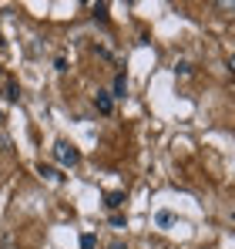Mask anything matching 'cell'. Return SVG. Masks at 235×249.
Wrapping results in <instances>:
<instances>
[{
    "mask_svg": "<svg viewBox=\"0 0 235 249\" xmlns=\"http://www.w3.org/2000/svg\"><path fill=\"white\" fill-rule=\"evenodd\" d=\"M98 246V236H94V232H84V236H81V249H94Z\"/></svg>",
    "mask_w": 235,
    "mask_h": 249,
    "instance_id": "cell-8",
    "label": "cell"
},
{
    "mask_svg": "<svg viewBox=\"0 0 235 249\" xmlns=\"http://www.w3.org/2000/svg\"><path fill=\"white\" fill-rule=\"evenodd\" d=\"M3 122H7V111H3V108H0V124H3Z\"/></svg>",
    "mask_w": 235,
    "mask_h": 249,
    "instance_id": "cell-15",
    "label": "cell"
},
{
    "mask_svg": "<svg viewBox=\"0 0 235 249\" xmlns=\"http://www.w3.org/2000/svg\"><path fill=\"white\" fill-rule=\"evenodd\" d=\"M37 172H40V178H47V182H54V185H61V182H64L61 168H54V165H44V162H40Z\"/></svg>",
    "mask_w": 235,
    "mask_h": 249,
    "instance_id": "cell-3",
    "label": "cell"
},
{
    "mask_svg": "<svg viewBox=\"0 0 235 249\" xmlns=\"http://www.w3.org/2000/svg\"><path fill=\"white\" fill-rule=\"evenodd\" d=\"M111 226H115V229H124V226H128V219H124L121 212H115V215H111Z\"/></svg>",
    "mask_w": 235,
    "mask_h": 249,
    "instance_id": "cell-10",
    "label": "cell"
},
{
    "mask_svg": "<svg viewBox=\"0 0 235 249\" xmlns=\"http://www.w3.org/2000/svg\"><path fill=\"white\" fill-rule=\"evenodd\" d=\"M104 206H108V209H121V206H124V192H118V189H115V192H108V196H104Z\"/></svg>",
    "mask_w": 235,
    "mask_h": 249,
    "instance_id": "cell-6",
    "label": "cell"
},
{
    "mask_svg": "<svg viewBox=\"0 0 235 249\" xmlns=\"http://www.w3.org/2000/svg\"><path fill=\"white\" fill-rule=\"evenodd\" d=\"M94 20H101V24L108 20V3H98V7H94Z\"/></svg>",
    "mask_w": 235,
    "mask_h": 249,
    "instance_id": "cell-9",
    "label": "cell"
},
{
    "mask_svg": "<svg viewBox=\"0 0 235 249\" xmlns=\"http://www.w3.org/2000/svg\"><path fill=\"white\" fill-rule=\"evenodd\" d=\"M229 71H232V74H235V54H232V57H229Z\"/></svg>",
    "mask_w": 235,
    "mask_h": 249,
    "instance_id": "cell-14",
    "label": "cell"
},
{
    "mask_svg": "<svg viewBox=\"0 0 235 249\" xmlns=\"http://www.w3.org/2000/svg\"><path fill=\"white\" fill-rule=\"evenodd\" d=\"M94 108H98L101 115H111V111H115V98H111V91H98V94H94Z\"/></svg>",
    "mask_w": 235,
    "mask_h": 249,
    "instance_id": "cell-2",
    "label": "cell"
},
{
    "mask_svg": "<svg viewBox=\"0 0 235 249\" xmlns=\"http://www.w3.org/2000/svg\"><path fill=\"white\" fill-rule=\"evenodd\" d=\"M3 98H7V101H17V98H20V88H17L14 81H7L3 84Z\"/></svg>",
    "mask_w": 235,
    "mask_h": 249,
    "instance_id": "cell-7",
    "label": "cell"
},
{
    "mask_svg": "<svg viewBox=\"0 0 235 249\" xmlns=\"http://www.w3.org/2000/svg\"><path fill=\"white\" fill-rule=\"evenodd\" d=\"M175 71H178V78H188V74H192V64H188V61H182Z\"/></svg>",
    "mask_w": 235,
    "mask_h": 249,
    "instance_id": "cell-11",
    "label": "cell"
},
{
    "mask_svg": "<svg viewBox=\"0 0 235 249\" xmlns=\"http://www.w3.org/2000/svg\"><path fill=\"white\" fill-rule=\"evenodd\" d=\"M124 94H128V78H124V74H118L115 84H111V98H124Z\"/></svg>",
    "mask_w": 235,
    "mask_h": 249,
    "instance_id": "cell-4",
    "label": "cell"
},
{
    "mask_svg": "<svg viewBox=\"0 0 235 249\" xmlns=\"http://www.w3.org/2000/svg\"><path fill=\"white\" fill-rule=\"evenodd\" d=\"M54 162L61 168H74L81 162V152L71 145V142H54Z\"/></svg>",
    "mask_w": 235,
    "mask_h": 249,
    "instance_id": "cell-1",
    "label": "cell"
},
{
    "mask_svg": "<svg viewBox=\"0 0 235 249\" xmlns=\"http://www.w3.org/2000/svg\"><path fill=\"white\" fill-rule=\"evenodd\" d=\"M155 226L158 229H171V226H175V215H171L168 209H161V212L155 215Z\"/></svg>",
    "mask_w": 235,
    "mask_h": 249,
    "instance_id": "cell-5",
    "label": "cell"
},
{
    "mask_svg": "<svg viewBox=\"0 0 235 249\" xmlns=\"http://www.w3.org/2000/svg\"><path fill=\"white\" fill-rule=\"evenodd\" d=\"M232 222H235V209H232Z\"/></svg>",
    "mask_w": 235,
    "mask_h": 249,
    "instance_id": "cell-16",
    "label": "cell"
},
{
    "mask_svg": "<svg viewBox=\"0 0 235 249\" xmlns=\"http://www.w3.org/2000/svg\"><path fill=\"white\" fill-rule=\"evenodd\" d=\"M54 71H57V74H64V71H67V61H64V57H57V61H54Z\"/></svg>",
    "mask_w": 235,
    "mask_h": 249,
    "instance_id": "cell-12",
    "label": "cell"
},
{
    "mask_svg": "<svg viewBox=\"0 0 235 249\" xmlns=\"http://www.w3.org/2000/svg\"><path fill=\"white\" fill-rule=\"evenodd\" d=\"M108 249H128V246H124L121 239H115V243H111V246H108Z\"/></svg>",
    "mask_w": 235,
    "mask_h": 249,
    "instance_id": "cell-13",
    "label": "cell"
}]
</instances>
